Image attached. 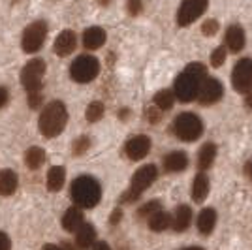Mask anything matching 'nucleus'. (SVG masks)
Listing matches in <instances>:
<instances>
[{"instance_id":"nucleus-10","label":"nucleus","mask_w":252,"mask_h":250,"mask_svg":"<svg viewBox=\"0 0 252 250\" xmlns=\"http://www.w3.org/2000/svg\"><path fill=\"white\" fill-rule=\"evenodd\" d=\"M209 0H183L177 11V23L179 27H189L200 17L203 11L207 10Z\"/></svg>"},{"instance_id":"nucleus-25","label":"nucleus","mask_w":252,"mask_h":250,"mask_svg":"<svg viewBox=\"0 0 252 250\" xmlns=\"http://www.w3.org/2000/svg\"><path fill=\"white\" fill-rule=\"evenodd\" d=\"M64 181H66V169L63 166H55L49 169V173H47V188H49V192H59L64 187Z\"/></svg>"},{"instance_id":"nucleus-44","label":"nucleus","mask_w":252,"mask_h":250,"mask_svg":"<svg viewBox=\"0 0 252 250\" xmlns=\"http://www.w3.org/2000/svg\"><path fill=\"white\" fill-rule=\"evenodd\" d=\"M251 177H252V164H251Z\"/></svg>"},{"instance_id":"nucleus-26","label":"nucleus","mask_w":252,"mask_h":250,"mask_svg":"<svg viewBox=\"0 0 252 250\" xmlns=\"http://www.w3.org/2000/svg\"><path fill=\"white\" fill-rule=\"evenodd\" d=\"M45 151L40 149V147H31L27 153H25V164L29 169H38V167L43 166V162H45Z\"/></svg>"},{"instance_id":"nucleus-18","label":"nucleus","mask_w":252,"mask_h":250,"mask_svg":"<svg viewBox=\"0 0 252 250\" xmlns=\"http://www.w3.org/2000/svg\"><path fill=\"white\" fill-rule=\"evenodd\" d=\"M196 224H198V229H200L201 235H209L211 231L215 229V226H217V211L211 207L203 209L198 215Z\"/></svg>"},{"instance_id":"nucleus-42","label":"nucleus","mask_w":252,"mask_h":250,"mask_svg":"<svg viewBox=\"0 0 252 250\" xmlns=\"http://www.w3.org/2000/svg\"><path fill=\"white\" fill-rule=\"evenodd\" d=\"M185 250H203L201 247H189V249H185Z\"/></svg>"},{"instance_id":"nucleus-31","label":"nucleus","mask_w":252,"mask_h":250,"mask_svg":"<svg viewBox=\"0 0 252 250\" xmlns=\"http://www.w3.org/2000/svg\"><path fill=\"white\" fill-rule=\"evenodd\" d=\"M224 61H226V47H217L215 51L211 53V66H215V68H219V66H222L224 64Z\"/></svg>"},{"instance_id":"nucleus-16","label":"nucleus","mask_w":252,"mask_h":250,"mask_svg":"<svg viewBox=\"0 0 252 250\" xmlns=\"http://www.w3.org/2000/svg\"><path fill=\"white\" fill-rule=\"evenodd\" d=\"M105 43V31L100 29V27H91L83 32V45L85 49L89 51H94V49H100Z\"/></svg>"},{"instance_id":"nucleus-13","label":"nucleus","mask_w":252,"mask_h":250,"mask_svg":"<svg viewBox=\"0 0 252 250\" xmlns=\"http://www.w3.org/2000/svg\"><path fill=\"white\" fill-rule=\"evenodd\" d=\"M75 47H77V36H75L74 31H63L57 36L55 45H53V49H55V53H57L59 57H68V55H72V53L75 51Z\"/></svg>"},{"instance_id":"nucleus-30","label":"nucleus","mask_w":252,"mask_h":250,"mask_svg":"<svg viewBox=\"0 0 252 250\" xmlns=\"http://www.w3.org/2000/svg\"><path fill=\"white\" fill-rule=\"evenodd\" d=\"M160 211V201H149L145 205H141L139 211H137V217H141V219H149L153 213H157Z\"/></svg>"},{"instance_id":"nucleus-28","label":"nucleus","mask_w":252,"mask_h":250,"mask_svg":"<svg viewBox=\"0 0 252 250\" xmlns=\"http://www.w3.org/2000/svg\"><path fill=\"white\" fill-rule=\"evenodd\" d=\"M104 117V104L102 102H91V104L87 105V111H85V119L89 121V123H98L100 119Z\"/></svg>"},{"instance_id":"nucleus-29","label":"nucleus","mask_w":252,"mask_h":250,"mask_svg":"<svg viewBox=\"0 0 252 250\" xmlns=\"http://www.w3.org/2000/svg\"><path fill=\"white\" fill-rule=\"evenodd\" d=\"M89 147H91V139H89L87 136H81L74 141L72 153H74L75 156H81V155H85V153L89 151Z\"/></svg>"},{"instance_id":"nucleus-3","label":"nucleus","mask_w":252,"mask_h":250,"mask_svg":"<svg viewBox=\"0 0 252 250\" xmlns=\"http://www.w3.org/2000/svg\"><path fill=\"white\" fill-rule=\"evenodd\" d=\"M70 196H72V199H74V203L77 207L93 209L100 203L102 188H100V183L91 177V175H81V177H77L72 183Z\"/></svg>"},{"instance_id":"nucleus-37","label":"nucleus","mask_w":252,"mask_h":250,"mask_svg":"<svg viewBox=\"0 0 252 250\" xmlns=\"http://www.w3.org/2000/svg\"><path fill=\"white\" fill-rule=\"evenodd\" d=\"M8 100H10V93H8V89H6V87H0V109L8 104Z\"/></svg>"},{"instance_id":"nucleus-33","label":"nucleus","mask_w":252,"mask_h":250,"mask_svg":"<svg viewBox=\"0 0 252 250\" xmlns=\"http://www.w3.org/2000/svg\"><path fill=\"white\" fill-rule=\"evenodd\" d=\"M162 109H158L157 105L155 107H149L147 111H145V115H147V121L151 123V125H157V123H160V119H162Z\"/></svg>"},{"instance_id":"nucleus-24","label":"nucleus","mask_w":252,"mask_h":250,"mask_svg":"<svg viewBox=\"0 0 252 250\" xmlns=\"http://www.w3.org/2000/svg\"><path fill=\"white\" fill-rule=\"evenodd\" d=\"M215 158H217V145L209 141V143H205L201 147L200 153H198V167L201 171L209 169L213 166V162H215Z\"/></svg>"},{"instance_id":"nucleus-41","label":"nucleus","mask_w":252,"mask_h":250,"mask_svg":"<svg viewBox=\"0 0 252 250\" xmlns=\"http://www.w3.org/2000/svg\"><path fill=\"white\" fill-rule=\"evenodd\" d=\"M42 250H63L61 247H55V245H45Z\"/></svg>"},{"instance_id":"nucleus-14","label":"nucleus","mask_w":252,"mask_h":250,"mask_svg":"<svg viewBox=\"0 0 252 250\" xmlns=\"http://www.w3.org/2000/svg\"><path fill=\"white\" fill-rule=\"evenodd\" d=\"M96 245V229L94 226L83 222L75 231V247L79 250H89Z\"/></svg>"},{"instance_id":"nucleus-17","label":"nucleus","mask_w":252,"mask_h":250,"mask_svg":"<svg viewBox=\"0 0 252 250\" xmlns=\"http://www.w3.org/2000/svg\"><path fill=\"white\" fill-rule=\"evenodd\" d=\"M226 45L231 53H239L245 47V32L239 25H231L226 31Z\"/></svg>"},{"instance_id":"nucleus-36","label":"nucleus","mask_w":252,"mask_h":250,"mask_svg":"<svg viewBox=\"0 0 252 250\" xmlns=\"http://www.w3.org/2000/svg\"><path fill=\"white\" fill-rule=\"evenodd\" d=\"M0 250H11V241L4 231H0Z\"/></svg>"},{"instance_id":"nucleus-39","label":"nucleus","mask_w":252,"mask_h":250,"mask_svg":"<svg viewBox=\"0 0 252 250\" xmlns=\"http://www.w3.org/2000/svg\"><path fill=\"white\" fill-rule=\"evenodd\" d=\"M94 250H111V249H109V245H105V243H96Z\"/></svg>"},{"instance_id":"nucleus-2","label":"nucleus","mask_w":252,"mask_h":250,"mask_svg":"<svg viewBox=\"0 0 252 250\" xmlns=\"http://www.w3.org/2000/svg\"><path fill=\"white\" fill-rule=\"evenodd\" d=\"M68 123V111L66 105L61 100H55L43 107L40 121H38V128L40 134L45 137H57L64 130V126Z\"/></svg>"},{"instance_id":"nucleus-8","label":"nucleus","mask_w":252,"mask_h":250,"mask_svg":"<svg viewBox=\"0 0 252 250\" xmlns=\"http://www.w3.org/2000/svg\"><path fill=\"white\" fill-rule=\"evenodd\" d=\"M47 36V23L45 21H34L32 25H29L25 32H23V51L25 53H36L42 49L43 42Z\"/></svg>"},{"instance_id":"nucleus-11","label":"nucleus","mask_w":252,"mask_h":250,"mask_svg":"<svg viewBox=\"0 0 252 250\" xmlns=\"http://www.w3.org/2000/svg\"><path fill=\"white\" fill-rule=\"evenodd\" d=\"M224 94V89H222V83L215 77H205L203 83L200 87V93H198V102L201 105H213L217 104Z\"/></svg>"},{"instance_id":"nucleus-9","label":"nucleus","mask_w":252,"mask_h":250,"mask_svg":"<svg viewBox=\"0 0 252 250\" xmlns=\"http://www.w3.org/2000/svg\"><path fill=\"white\" fill-rule=\"evenodd\" d=\"M231 85L237 93L249 94L252 93V61L251 59H241L233 66L231 72Z\"/></svg>"},{"instance_id":"nucleus-23","label":"nucleus","mask_w":252,"mask_h":250,"mask_svg":"<svg viewBox=\"0 0 252 250\" xmlns=\"http://www.w3.org/2000/svg\"><path fill=\"white\" fill-rule=\"evenodd\" d=\"M171 222H173V217L166 211H157L147 219L149 228L153 231H164V229H168L171 226Z\"/></svg>"},{"instance_id":"nucleus-1","label":"nucleus","mask_w":252,"mask_h":250,"mask_svg":"<svg viewBox=\"0 0 252 250\" xmlns=\"http://www.w3.org/2000/svg\"><path fill=\"white\" fill-rule=\"evenodd\" d=\"M207 77V70L201 62H192L185 68V72L179 73L173 83V94L183 104H189L198 98L200 87Z\"/></svg>"},{"instance_id":"nucleus-43","label":"nucleus","mask_w":252,"mask_h":250,"mask_svg":"<svg viewBox=\"0 0 252 250\" xmlns=\"http://www.w3.org/2000/svg\"><path fill=\"white\" fill-rule=\"evenodd\" d=\"M98 2H100L102 6H107V4H109V0H98Z\"/></svg>"},{"instance_id":"nucleus-21","label":"nucleus","mask_w":252,"mask_h":250,"mask_svg":"<svg viewBox=\"0 0 252 250\" xmlns=\"http://www.w3.org/2000/svg\"><path fill=\"white\" fill-rule=\"evenodd\" d=\"M81 224H83V213H81V207L74 205V207H70L66 213H64L63 228L66 229V231H74L75 233Z\"/></svg>"},{"instance_id":"nucleus-20","label":"nucleus","mask_w":252,"mask_h":250,"mask_svg":"<svg viewBox=\"0 0 252 250\" xmlns=\"http://www.w3.org/2000/svg\"><path fill=\"white\" fill-rule=\"evenodd\" d=\"M209 194V177L205 173H198L192 183V199L196 203H201Z\"/></svg>"},{"instance_id":"nucleus-27","label":"nucleus","mask_w":252,"mask_h":250,"mask_svg":"<svg viewBox=\"0 0 252 250\" xmlns=\"http://www.w3.org/2000/svg\"><path fill=\"white\" fill-rule=\"evenodd\" d=\"M175 104V94L173 91H160V93L155 94V105H157L158 109H162V111H168L171 109Z\"/></svg>"},{"instance_id":"nucleus-34","label":"nucleus","mask_w":252,"mask_h":250,"mask_svg":"<svg viewBox=\"0 0 252 250\" xmlns=\"http://www.w3.org/2000/svg\"><path fill=\"white\" fill-rule=\"evenodd\" d=\"M126 8L130 15H139L143 6H141V0H126Z\"/></svg>"},{"instance_id":"nucleus-22","label":"nucleus","mask_w":252,"mask_h":250,"mask_svg":"<svg viewBox=\"0 0 252 250\" xmlns=\"http://www.w3.org/2000/svg\"><path fill=\"white\" fill-rule=\"evenodd\" d=\"M190 222H192V209L189 205H179L175 209V215H173V222H171L173 229L185 231V229H189Z\"/></svg>"},{"instance_id":"nucleus-40","label":"nucleus","mask_w":252,"mask_h":250,"mask_svg":"<svg viewBox=\"0 0 252 250\" xmlns=\"http://www.w3.org/2000/svg\"><path fill=\"white\" fill-rule=\"evenodd\" d=\"M245 105H247V107H252V93L247 94V100H245Z\"/></svg>"},{"instance_id":"nucleus-32","label":"nucleus","mask_w":252,"mask_h":250,"mask_svg":"<svg viewBox=\"0 0 252 250\" xmlns=\"http://www.w3.org/2000/svg\"><path fill=\"white\" fill-rule=\"evenodd\" d=\"M201 32L205 36H215L219 32V21L217 19H207V21L201 25Z\"/></svg>"},{"instance_id":"nucleus-4","label":"nucleus","mask_w":252,"mask_h":250,"mask_svg":"<svg viewBox=\"0 0 252 250\" xmlns=\"http://www.w3.org/2000/svg\"><path fill=\"white\" fill-rule=\"evenodd\" d=\"M158 177V169L157 166H153V164H147V166H141L137 169L136 173H134V177H132V183H130V188H128V192H126L123 199L121 201H136L145 190H147Z\"/></svg>"},{"instance_id":"nucleus-35","label":"nucleus","mask_w":252,"mask_h":250,"mask_svg":"<svg viewBox=\"0 0 252 250\" xmlns=\"http://www.w3.org/2000/svg\"><path fill=\"white\" fill-rule=\"evenodd\" d=\"M42 100H43L42 93H29V107L31 109H38L42 105Z\"/></svg>"},{"instance_id":"nucleus-38","label":"nucleus","mask_w":252,"mask_h":250,"mask_svg":"<svg viewBox=\"0 0 252 250\" xmlns=\"http://www.w3.org/2000/svg\"><path fill=\"white\" fill-rule=\"evenodd\" d=\"M121 219H123V211H121V207L119 209H115V211H113V215H111V224H113V226H115V224H119V222H121Z\"/></svg>"},{"instance_id":"nucleus-15","label":"nucleus","mask_w":252,"mask_h":250,"mask_svg":"<svg viewBox=\"0 0 252 250\" xmlns=\"http://www.w3.org/2000/svg\"><path fill=\"white\" fill-rule=\"evenodd\" d=\"M187 166H189V156L183 151H173L164 156V169L169 173H179V171L187 169Z\"/></svg>"},{"instance_id":"nucleus-6","label":"nucleus","mask_w":252,"mask_h":250,"mask_svg":"<svg viewBox=\"0 0 252 250\" xmlns=\"http://www.w3.org/2000/svg\"><path fill=\"white\" fill-rule=\"evenodd\" d=\"M100 73V62L93 55H81L77 57L70 66V77L75 83H91Z\"/></svg>"},{"instance_id":"nucleus-7","label":"nucleus","mask_w":252,"mask_h":250,"mask_svg":"<svg viewBox=\"0 0 252 250\" xmlns=\"http://www.w3.org/2000/svg\"><path fill=\"white\" fill-rule=\"evenodd\" d=\"M43 75H45V62L42 59H32L23 66L21 85L27 93H42Z\"/></svg>"},{"instance_id":"nucleus-5","label":"nucleus","mask_w":252,"mask_h":250,"mask_svg":"<svg viewBox=\"0 0 252 250\" xmlns=\"http://www.w3.org/2000/svg\"><path fill=\"white\" fill-rule=\"evenodd\" d=\"M173 132L181 141H196L203 134V123L194 113H181L173 121Z\"/></svg>"},{"instance_id":"nucleus-12","label":"nucleus","mask_w":252,"mask_h":250,"mask_svg":"<svg viewBox=\"0 0 252 250\" xmlns=\"http://www.w3.org/2000/svg\"><path fill=\"white\" fill-rule=\"evenodd\" d=\"M151 145L153 143H151V137L149 136H143V134L141 136H134L126 141L125 153L130 160H141V158H145L149 155Z\"/></svg>"},{"instance_id":"nucleus-19","label":"nucleus","mask_w":252,"mask_h":250,"mask_svg":"<svg viewBox=\"0 0 252 250\" xmlns=\"http://www.w3.org/2000/svg\"><path fill=\"white\" fill-rule=\"evenodd\" d=\"M19 185L17 173L11 169H2L0 171V196H11Z\"/></svg>"}]
</instances>
